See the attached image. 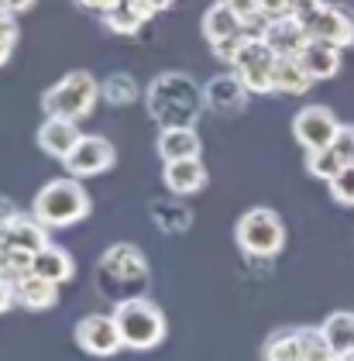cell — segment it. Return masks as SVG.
I'll list each match as a JSON object with an SVG mask.
<instances>
[{
    "label": "cell",
    "mask_w": 354,
    "mask_h": 361,
    "mask_svg": "<svg viewBox=\"0 0 354 361\" xmlns=\"http://www.w3.org/2000/svg\"><path fill=\"white\" fill-rule=\"evenodd\" d=\"M86 214H90V196L80 186V179L45 183L35 196V207H31V217H38L45 227H73Z\"/></svg>",
    "instance_id": "obj_1"
},
{
    "label": "cell",
    "mask_w": 354,
    "mask_h": 361,
    "mask_svg": "<svg viewBox=\"0 0 354 361\" xmlns=\"http://www.w3.org/2000/svg\"><path fill=\"white\" fill-rule=\"evenodd\" d=\"M114 320L121 327L124 337V348H135V351H148V348H159L165 337V317L162 310L141 296L131 300H121L114 306Z\"/></svg>",
    "instance_id": "obj_2"
},
{
    "label": "cell",
    "mask_w": 354,
    "mask_h": 361,
    "mask_svg": "<svg viewBox=\"0 0 354 361\" xmlns=\"http://www.w3.org/2000/svg\"><path fill=\"white\" fill-rule=\"evenodd\" d=\"M100 100V83L90 76V73H69L62 76L52 90H45L42 97V111L49 117H66V121H80V117H90L93 107Z\"/></svg>",
    "instance_id": "obj_3"
},
{
    "label": "cell",
    "mask_w": 354,
    "mask_h": 361,
    "mask_svg": "<svg viewBox=\"0 0 354 361\" xmlns=\"http://www.w3.org/2000/svg\"><path fill=\"white\" fill-rule=\"evenodd\" d=\"M234 238L245 255H255V258H272L282 251L286 245V227L279 221V214L269 210V207H255L248 210L245 217L234 227Z\"/></svg>",
    "instance_id": "obj_4"
},
{
    "label": "cell",
    "mask_w": 354,
    "mask_h": 361,
    "mask_svg": "<svg viewBox=\"0 0 354 361\" xmlns=\"http://www.w3.org/2000/svg\"><path fill=\"white\" fill-rule=\"evenodd\" d=\"M275 49L265 38H248L234 59V76L248 93H275Z\"/></svg>",
    "instance_id": "obj_5"
},
{
    "label": "cell",
    "mask_w": 354,
    "mask_h": 361,
    "mask_svg": "<svg viewBox=\"0 0 354 361\" xmlns=\"http://www.w3.org/2000/svg\"><path fill=\"white\" fill-rule=\"evenodd\" d=\"M293 135L306 152H320V148H330L337 135H341V121L334 117L330 107H303L293 121Z\"/></svg>",
    "instance_id": "obj_6"
},
{
    "label": "cell",
    "mask_w": 354,
    "mask_h": 361,
    "mask_svg": "<svg viewBox=\"0 0 354 361\" xmlns=\"http://www.w3.org/2000/svg\"><path fill=\"white\" fill-rule=\"evenodd\" d=\"M76 344H80L86 355H97V358H107V355H117L124 348V337H121V327L114 320V313L104 317V313H90L76 324Z\"/></svg>",
    "instance_id": "obj_7"
},
{
    "label": "cell",
    "mask_w": 354,
    "mask_h": 361,
    "mask_svg": "<svg viewBox=\"0 0 354 361\" xmlns=\"http://www.w3.org/2000/svg\"><path fill=\"white\" fill-rule=\"evenodd\" d=\"M114 145L107 138H97V135H83L80 145L69 152L66 169L73 172V179H90V176H100L114 166Z\"/></svg>",
    "instance_id": "obj_8"
},
{
    "label": "cell",
    "mask_w": 354,
    "mask_h": 361,
    "mask_svg": "<svg viewBox=\"0 0 354 361\" xmlns=\"http://www.w3.org/2000/svg\"><path fill=\"white\" fill-rule=\"evenodd\" d=\"M306 31H310V38L327 42L334 49H348V45H354V18L348 11H341V7H330V4L313 18V25Z\"/></svg>",
    "instance_id": "obj_9"
},
{
    "label": "cell",
    "mask_w": 354,
    "mask_h": 361,
    "mask_svg": "<svg viewBox=\"0 0 354 361\" xmlns=\"http://www.w3.org/2000/svg\"><path fill=\"white\" fill-rule=\"evenodd\" d=\"M80 128H76V121H66V117H45V124L38 128V145H42V152L45 155H52V159H69V152L80 145Z\"/></svg>",
    "instance_id": "obj_10"
},
{
    "label": "cell",
    "mask_w": 354,
    "mask_h": 361,
    "mask_svg": "<svg viewBox=\"0 0 354 361\" xmlns=\"http://www.w3.org/2000/svg\"><path fill=\"white\" fill-rule=\"evenodd\" d=\"M0 248L38 255L42 248H49V227L38 221V217H18V221L0 234Z\"/></svg>",
    "instance_id": "obj_11"
},
{
    "label": "cell",
    "mask_w": 354,
    "mask_h": 361,
    "mask_svg": "<svg viewBox=\"0 0 354 361\" xmlns=\"http://www.w3.org/2000/svg\"><path fill=\"white\" fill-rule=\"evenodd\" d=\"M203 141L193 128H162L159 135V155L162 162H186V159H200Z\"/></svg>",
    "instance_id": "obj_12"
},
{
    "label": "cell",
    "mask_w": 354,
    "mask_h": 361,
    "mask_svg": "<svg viewBox=\"0 0 354 361\" xmlns=\"http://www.w3.org/2000/svg\"><path fill=\"white\" fill-rule=\"evenodd\" d=\"M238 35H245V18H241L238 11H231L224 0L214 4V7L203 14V38H207L210 45H220V42L238 38Z\"/></svg>",
    "instance_id": "obj_13"
},
{
    "label": "cell",
    "mask_w": 354,
    "mask_h": 361,
    "mask_svg": "<svg viewBox=\"0 0 354 361\" xmlns=\"http://www.w3.org/2000/svg\"><path fill=\"white\" fill-rule=\"evenodd\" d=\"M265 42L275 49V56H300L303 45L310 42V31L296 18H279V21H269Z\"/></svg>",
    "instance_id": "obj_14"
},
{
    "label": "cell",
    "mask_w": 354,
    "mask_h": 361,
    "mask_svg": "<svg viewBox=\"0 0 354 361\" xmlns=\"http://www.w3.org/2000/svg\"><path fill=\"white\" fill-rule=\"evenodd\" d=\"M165 186L172 193L179 196H190V193H200L207 186V169L200 159H186V162H165V172H162Z\"/></svg>",
    "instance_id": "obj_15"
},
{
    "label": "cell",
    "mask_w": 354,
    "mask_h": 361,
    "mask_svg": "<svg viewBox=\"0 0 354 361\" xmlns=\"http://www.w3.org/2000/svg\"><path fill=\"white\" fill-rule=\"evenodd\" d=\"M300 62L306 66V73L313 76V83H317V80H330V76H337V69H341V49L310 38V42L303 45Z\"/></svg>",
    "instance_id": "obj_16"
},
{
    "label": "cell",
    "mask_w": 354,
    "mask_h": 361,
    "mask_svg": "<svg viewBox=\"0 0 354 361\" xmlns=\"http://www.w3.org/2000/svg\"><path fill=\"white\" fill-rule=\"evenodd\" d=\"M11 286H14V300L21 306H28V310H49L59 300V286L49 282V279L35 276V272L21 276L18 282H11Z\"/></svg>",
    "instance_id": "obj_17"
},
{
    "label": "cell",
    "mask_w": 354,
    "mask_h": 361,
    "mask_svg": "<svg viewBox=\"0 0 354 361\" xmlns=\"http://www.w3.org/2000/svg\"><path fill=\"white\" fill-rule=\"evenodd\" d=\"M31 272L42 276V279H49V282H55V286H62V282H69V279L76 276V265H73V255H69V251L49 245V248H42L35 255Z\"/></svg>",
    "instance_id": "obj_18"
},
{
    "label": "cell",
    "mask_w": 354,
    "mask_h": 361,
    "mask_svg": "<svg viewBox=\"0 0 354 361\" xmlns=\"http://www.w3.org/2000/svg\"><path fill=\"white\" fill-rule=\"evenodd\" d=\"M320 331H324V337H327L330 351L337 355V361L354 351V313H348V310H337V313H330L327 320H324V327H320Z\"/></svg>",
    "instance_id": "obj_19"
},
{
    "label": "cell",
    "mask_w": 354,
    "mask_h": 361,
    "mask_svg": "<svg viewBox=\"0 0 354 361\" xmlns=\"http://www.w3.org/2000/svg\"><path fill=\"white\" fill-rule=\"evenodd\" d=\"M313 83V76L306 73V66L300 62V56H279L275 59V90L279 93H293L300 97Z\"/></svg>",
    "instance_id": "obj_20"
},
{
    "label": "cell",
    "mask_w": 354,
    "mask_h": 361,
    "mask_svg": "<svg viewBox=\"0 0 354 361\" xmlns=\"http://www.w3.org/2000/svg\"><path fill=\"white\" fill-rule=\"evenodd\" d=\"M104 269H114V276L138 279V282L148 276V265H145L141 251L131 248V245H117V248H110L107 255H104Z\"/></svg>",
    "instance_id": "obj_21"
},
{
    "label": "cell",
    "mask_w": 354,
    "mask_h": 361,
    "mask_svg": "<svg viewBox=\"0 0 354 361\" xmlns=\"http://www.w3.org/2000/svg\"><path fill=\"white\" fill-rule=\"evenodd\" d=\"M310 159H306V169H310V176H317V179H324V183H330L341 169L348 166L344 159H341V152L330 145V148H320V152H306Z\"/></svg>",
    "instance_id": "obj_22"
},
{
    "label": "cell",
    "mask_w": 354,
    "mask_h": 361,
    "mask_svg": "<svg viewBox=\"0 0 354 361\" xmlns=\"http://www.w3.org/2000/svg\"><path fill=\"white\" fill-rule=\"evenodd\" d=\"M265 358L269 361H303V341L300 331H286V334H275L265 348Z\"/></svg>",
    "instance_id": "obj_23"
},
{
    "label": "cell",
    "mask_w": 354,
    "mask_h": 361,
    "mask_svg": "<svg viewBox=\"0 0 354 361\" xmlns=\"http://www.w3.org/2000/svg\"><path fill=\"white\" fill-rule=\"evenodd\" d=\"M300 341H303V361H337V355L330 351L327 337L324 331H300Z\"/></svg>",
    "instance_id": "obj_24"
},
{
    "label": "cell",
    "mask_w": 354,
    "mask_h": 361,
    "mask_svg": "<svg viewBox=\"0 0 354 361\" xmlns=\"http://www.w3.org/2000/svg\"><path fill=\"white\" fill-rule=\"evenodd\" d=\"M100 97H107L110 104H131L138 97V90L131 83V76H110L107 83L100 86Z\"/></svg>",
    "instance_id": "obj_25"
},
{
    "label": "cell",
    "mask_w": 354,
    "mask_h": 361,
    "mask_svg": "<svg viewBox=\"0 0 354 361\" xmlns=\"http://www.w3.org/2000/svg\"><path fill=\"white\" fill-rule=\"evenodd\" d=\"M330 196L344 207H354V166H344L330 179Z\"/></svg>",
    "instance_id": "obj_26"
},
{
    "label": "cell",
    "mask_w": 354,
    "mask_h": 361,
    "mask_svg": "<svg viewBox=\"0 0 354 361\" xmlns=\"http://www.w3.org/2000/svg\"><path fill=\"white\" fill-rule=\"evenodd\" d=\"M14 42H18V25H14V18L7 11H0V66L11 59Z\"/></svg>",
    "instance_id": "obj_27"
},
{
    "label": "cell",
    "mask_w": 354,
    "mask_h": 361,
    "mask_svg": "<svg viewBox=\"0 0 354 361\" xmlns=\"http://www.w3.org/2000/svg\"><path fill=\"white\" fill-rule=\"evenodd\" d=\"M324 7H327L324 0H293V11H289V18H296L300 25H306V28H310V25H313V18H317Z\"/></svg>",
    "instance_id": "obj_28"
},
{
    "label": "cell",
    "mask_w": 354,
    "mask_h": 361,
    "mask_svg": "<svg viewBox=\"0 0 354 361\" xmlns=\"http://www.w3.org/2000/svg\"><path fill=\"white\" fill-rule=\"evenodd\" d=\"M289 11H293V0H258V14L269 21L289 18Z\"/></svg>",
    "instance_id": "obj_29"
},
{
    "label": "cell",
    "mask_w": 354,
    "mask_h": 361,
    "mask_svg": "<svg viewBox=\"0 0 354 361\" xmlns=\"http://www.w3.org/2000/svg\"><path fill=\"white\" fill-rule=\"evenodd\" d=\"M334 148L341 152V159H344L348 166H354V128L351 124H341V135L334 141Z\"/></svg>",
    "instance_id": "obj_30"
},
{
    "label": "cell",
    "mask_w": 354,
    "mask_h": 361,
    "mask_svg": "<svg viewBox=\"0 0 354 361\" xmlns=\"http://www.w3.org/2000/svg\"><path fill=\"white\" fill-rule=\"evenodd\" d=\"M18 217H21V214H18V207H14L11 200H4V196H0V234L18 221Z\"/></svg>",
    "instance_id": "obj_31"
},
{
    "label": "cell",
    "mask_w": 354,
    "mask_h": 361,
    "mask_svg": "<svg viewBox=\"0 0 354 361\" xmlns=\"http://www.w3.org/2000/svg\"><path fill=\"white\" fill-rule=\"evenodd\" d=\"M80 7H86V11H97V14H110V11H117L124 0H76Z\"/></svg>",
    "instance_id": "obj_32"
},
{
    "label": "cell",
    "mask_w": 354,
    "mask_h": 361,
    "mask_svg": "<svg viewBox=\"0 0 354 361\" xmlns=\"http://www.w3.org/2000/svg\"><path fill=\"white\" fill-rule=\"evenodd\" d=\"M224 4H227L231 11H238L245 21L248 18H258V0H224Z\"/></svg>",
    "instance_id": "obj_33"
},
{
    "label": "cell",
    "mask_w": 354,
    "mask_h": 361,
    "mask_svg": "<svg viewBox=\"0 0 354 361\" xmlns=\"http://www.w3.org/2000/svg\"><path fill=\"white\" fill-rule=\"evenodd\" d=\"M11 303H14V286L0 276V313H4V310H11Z\"/></svg>",
    "instance_id": "obj_34"
},
{
    "label": "cell",
    "mask_w": 354,
    "mask_h": 361,
    "mask_svg": "<svg viewBox=\"0 0 354 361\" xmlns=\"http://www.w3.org/2000/svg\"><path fill=\"white\" fill-rule=\"evenodd\" d=\"M35 0H0V11H7V14H18V11H28Z\"/></svg>",
    "instance_id": "obj_35"
},
{
    "label": "cell",
    "mask_w": 354,
    "mask_h": 361,
    "mask_svg": "<svg viewBox=\"0 0 354 361\" xmlns=\"http://www.w3.org/2000/svg\"><path fill=\"white\" fill-rule=\"evenodd\" d=\"M341 361H354V351H351V355H344V358H341Z\"/></svg>",
    "instance_id": "obj_36"
}]
</instances>
